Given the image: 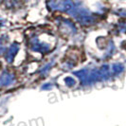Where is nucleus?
Listing matches in <instances>:
<instances>
[]
</instances>
